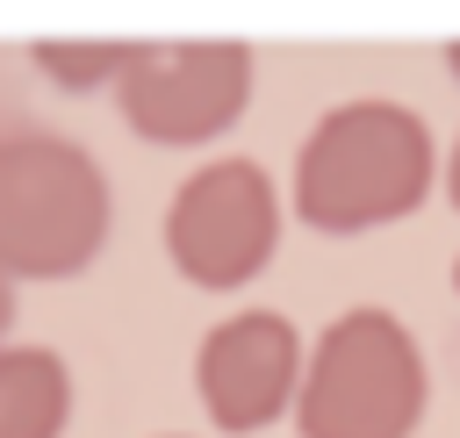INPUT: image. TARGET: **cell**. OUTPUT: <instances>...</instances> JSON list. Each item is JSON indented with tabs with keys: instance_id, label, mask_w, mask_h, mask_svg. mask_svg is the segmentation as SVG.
<instances>
[{
	"instance_id": "cell-2",
	"label": "cell",
	"mask_w": 460,
	"mask_h": 438,
	"mask_svg": "<svg viewBox=\"0 0 460 438\" xmlns=\"http://www.w3.org/2000/svg\"><path fill=\"white\" fill-rule=\"evenodd\" d=\"M115 230V187L79 136L7 129L0 136V266L14 280H72Z\"/></svg>"
},
{
	"instance_id": "cell-9",
	"label": "cell",
	"mask_w": 460,
	"mask_h": 438,
	"mask_svg": "<svg viewBox=\"0 0 460 438\" xmlns=\"http://www.w3.org/2000/svg\"><path fill=\"white\" fill-rule=\"evenodd\" d=\"M438 180H446V201L460 208V136H453V151H446V165H438Z\"/></svg>"
},
{
	"instance_id": "cell-8",
	"label": "cell",
	"mask_w": 460,
	"mask_h": 438,
	"mask_svg": "<svg viewBox=\"0 0 460 438\" xmlns=\"http://www.w3.org/2000/svg\"><path fill=\"white\" fill-rule=\"evenodd\" d=\"M129 43H137V36H36V43H29V65H36L50 86H65V93H101V86L115 93Z\"/></svg>"
},
{
	"instance_id": "cell-10",
	"label": "cell",
	"mask_w": 460,
	"mask_h": 438,
	"mask_svg": "<svg viewBox=\"0 0 460 438\" xmlns=\"http://www.w3.org/2000/svg\"><path fill=\"white\" fill-rule=\"evenodd\" d=\"M7 323H14V273L0 266V345H7Z\"/></svg>"
},
{
	"instance_id": "cell-5",
	"label": "cell",
	"mask_w": 460,
	"mask_h": 438,
	"mask_svg": "<svg viewBox=\"0 0 460 438\" xmlns=\"http://www.w3.org/2000/svg\"><path fill=\"white\" fill-rule=\"evenodd\" d=\"M280 251V187L259 158H208L165 201V258L187 287H252Z\"/></svg>"
},
{
	"instance_id": "cell-13",
	"label": "cell",
	"mask_w": 460,
	"mask_h": 438,
	"mask_svg": "<svg viewBox=\"0 0 460 438\" xmlns=\"http://www.w3.org/2000/svg\"><path fill=\"white\" fill-rule=\"evenodd\" d=\"M165 438H180V431H165Z\"/></svg>"
},
{
	"instance_id": "cell-6",
	"label": "cell",
	"mask_w": 460,
	"mask_h": 438,
	"mask_svg": "<svg viewBox=\"0 0 460 438\" xmlns=\"http://www.w3.org/2000/svg\"><path fill=\"white\" fill-rule=\"evenodd\" d=\"M302 359H309V345L280 309H230L223 323H208V337L194 352V388H201L208 424L230 438L280 424L295 409Z\"/></svg>"
},
{
	"instance_id": "cell-3",
	"label": "cell",
	"mask_w": 460,
	"mask_h": 438,
	"mask_svg": "<svg viewBox=\"0 0 460 438\" xmlns=\"http://www.w3.org/2000/svg\"><path fill=\"white\" fill-rule=\"evenodd\" d=\"M431 373L395 309H345L316 330L295 388L302 438H410L424 424Z\"/></svg>"
},
{
	"instance_id": "cell-1",
	"label": "cell",
	"mask_w": 460,
	"mask_h": 438,
	"mask_svg": "<svg viewBox=\"0 0 460 438\" xmlns=\"http://www.w3.org/2000/svg\"><path fill=\"white\" fill-rule=\"evenodd\" d=\"M438 180V144L417 108L359 93L309 122L288 180V208L316 237H367L424 208Z\"/></svg>"
},
{
	"instance_id": "cell-12",
	"label": "cell",
	"mask_w": 460,
	"mask_h": 438,
	"mask_svg": "<svg viewBox=\"0 0 460 438\" xmlns=\"http://www.w3.org/2000/svg\"><path fill=\"white\" fill-rule=\"evenodd\" d=\"M453 287H460V258H453Z\"/></svg>"
},
{
	"instance_id": "cell-4",
	"label": "cell",
	"mask_w": 460,
	"mask_h": 438,
	"mask_svg": "<svg viewBox=\"0 0 460 438\" xmlns=\"http://www.w3.org/2000/svg\"><path fill=\"white\" fill-rule=\"evenodd\" d=\"M259 57L237 36H137L115 79V115L165 151H201L230 136L252 108Z\"/></svg>"
},
{
	"instance_id": "cell-7",
	"label": "cell",
	"mask_w": 460,
	"mask_h": 438,
	"mask_svg": "<svg viewBox=\"0 0 460 438\" xmlns=\"http://www.w3.org/2000/svg\"><path fill=\"white\" fill-rule=\"evenodd\" d=\"M72 366L50 345H0V438H65Z\"/></svg>"
},
{
	"instance_id": "cell-11",
	"label": "cell",
	"mask_w": 460,
	"mask_h": 438,
	"mask_svg": "<svg viewBox=\"0 0 460 438\" xmlns=\"http://www.w3.org/2000/svg\"><path fill=\"white\" fill-rule=\"evenodd\" d=\"M446 72H453V86H460V36L446 43Z\"/></svg>"
}]
</instances>
